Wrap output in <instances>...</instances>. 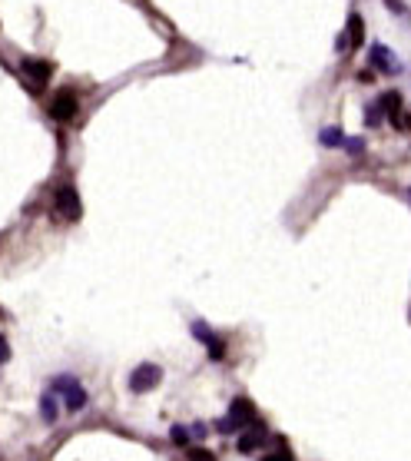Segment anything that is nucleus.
I'll return each mask as SVG.
<instances>
[{"mask_svg":"<svg viewBox=\"0 0 411 461\" xmlns=\"http://www.w3.org/2000/svg\"><path fill=\"white\" fill-rule=\"evenodd\" d=\"M388 7H392L395 14H405V3L401 0H388Z\"/></svg>","mask_w":411,"mask_h":461,"instance_id":"obj_19","label":"nucleus"},{"mask_svg":"<svg viewBox=\"0 0 411 461\" xmlns=\"http://www.w3.org/2000/svg\"><path fill=\"white\" fill-rule=\"evenodd\" d=\"M54 206L60 216H67V219H80V212H83V206H80V196H76L74 186H60L54 196Z\"/></svg>","mask_w":411,"mask_h":461,"instance_id":"obj_3","label":"nucleus"},{"mask_svg":"<svg viewBox=\"0 0 411 461\" xmlns=\"http://www.w3.org/2000/svg\"><path fill=\"white\" fill-rule=\"evenodd\" d=\"M368 57H372L375 70H381L385 77H395V74L401 70V60L395 57V54L388 50V47H381V43H375V47H372V54H368Z\"/></svg>","mask_w":411,"mask_h":461,"instance_id":"obj_4","label":"nucleus"},{"mask_svg":"<svg viewBox=\"0 0 411 461\" xmlns=\"http://www.w3.org/2000/svg\"><path fill=\"white\" fill-rule=\"evenodd\" d=\"M362 40H365V23H362L358 14H352L348 17V47H358Z\"/></svg>","mask_w":411,"mask_h":461,"instance_id":"obj_10","label":"nucleus"},{"mask_svg":"<svg viewBox=\"0 0 411 461\" xmlns=\"http://www.w3.org/2000/svg\"><path fill=\"white\" fill-rule=\"evenodd\" d=\"M54 392H56V395H63L67 412H80V408L87 405V392H83V385L76 382V379H70V375L54 379Z\"/></svg>","mask_w":411,"mask_h":461,"instance_id":"obj_1","label":"nucleus"},{"mask_svg":"<svg viewBox=\"0 0 411 461\" xmlns=\"http://www.w3.org/2000/svg\"><path fill=\"white\" fill-rule=\"evenodd\" d=\"M189 461H219L212 451H206V448H192L189 451Z\"/></svg>","mask_w":411,"mask_h":461,"instance_id":"obj_14","label":"nucleus"},{"mask_svg":"<svg viewBox=\"0 0 411 461\" xmlns=\"http://www.w3.org/2000/svg\"><path fill=\"white\" fill-rule=\"evenodd\" d=\"M40 415H43V422H56V415H60V412H56V398H54V395H43V398H40Z\"/></svg>","mask_w":411,"mask_h":461,"instance_id":"obj_11","label":"nucleus"},{"mask_svg":"<svg viewBox=\"0 0 411 461\" xmlns=\"http://www.w3.org/2000/svg\"><path fill=\"white\" fill-rule=\"evenodd\" d=\"M318 139H322L325 146H342V143H345V139H342V133H338L335 126H329V130H322V136H318Z\"/></svg>","mask_w":411,"mask_h":461,"instance_id":"obj_12","label":"nucleus"},{"mask_svg":"<svg viewBox=\"0 0 411 461\" xmlns=\"http://www.w3.org/2000/svg\"><path fill=\"white\" fill-rule=\"evenodd\" d=\"M20 70H23V77L34 80V87H43V83L50 80V74H54V67H50L47 60H37V57H27L20 63Z\"/></svg>","mask_w":411,"mask_h":461,"instance_id":"obj_7","label":"nucleus"},{"mask_svg":"<svg viewBox=\"0 0 411 461\" xmlns=\"http://www.w3.org/2000/svg\"><path fill=\"white\" fill-rule=\"evenodd\" d=\"M265 438H269V435H265V428L256 422V428H252L249 435H243V438H239V451H245V455H249V451L262 448V445H265Z\"/></svg>","mask_w":411,"mask_h":461,"instance_id":"obj_9","label":"nucleus"},{"mask_svg":"<svg viewBox=\"0 0 411 461\" xmlns=\"http://www.w3.org/2000/svg\"><path fill=\"white\" fill-rule=\"evenodd\" d=\"M342 146H348V153H362V139H348V143H342Z\"/></svg>","mask_w":411,"mask_h":461,"instance_id":"obj_18","label":"nucleus"},{"mask_svg":"<svg viewBox=\"0 0 411 461\" xmlns=\"http://www.w3.org/2000/svg\"><path fill=\"white\" fill-rule=\"evenodd\" d=\"M365 123H368V126H378V123H381V106H378V103H372V106H368Z\"/></svg>","mask_w":411,"mask_h":461,"instance_id":"obj_15","label":"nucleus"},{"mask_svg":"<svg viewBox=\"0 0 411 461\" xmlns=\"http://www.w3.org/2000/svg\"><path fill=\"white\" fill-rule=\"evenodd\" d=\"M378 106L388 113V120H392V123L398 126V130H401V133L408 130V126H405V116H401V96H398V93H385L381 100H378Z\"/></svg>","mask_w":411,"mask_h":461,"instance_id":"obj_8","label":"nucleus"},{"mask_svg":"<svg viewBox=\"0 0 411 461\" xmlns=\"http://www.w3.org/2000/svg\"><path fill=\"white\" fill-rule=\"evenodd\" d=\"M159 382H163V368L153 366V362H143L140 368H133V375H130V392L143 395V392L156 388Z\"/></svg>","mask_w":411,"mask_h":461,"instance_id":"obj_2","label":"nucleus"},{"mask_svg":"<svg viewBox=\"0 0 411 461\" xmlns=\"http://www.w3.org/2000/svg\"><path fill=\"white\" fill-rule=\"evenodd\" d=\"M50 116H54V120H74V116H76L74 90H60V93L54 96V103H50Z\"/></svg>","mask_w":411,"mask_h":461,"instance_id":"obj_6","label":"nucleus"},{"mask_svg":"<svg viewBox=\"0 0 411 461\" xmlns=\"http://www.w3.org/2000/svg\"><path fill=\"white\" fill-rule=\"evenodd\" d=\"M10 359V346H7V339H0V366Z\"/></svg>","mask_w":411,"mask_h":461,"instance_id":"obj_17","label":"nucleus"},{"mask_svg":"<svg viewBox=\"0 0 411 461\" xmlns=\"http://www.w3.org/2000/svg\"><path fill=\"white\" fill-rule=\"evenodd\" d=\"M262 461H296V458H292V455L282 448V451H265V455H262Z\"/></svg>","mask_w":411,"mask_h":461,"instance_id":"obj_16","label":"nucleus"},{"mask_svg":"<svg viewBox=\"0 0 411 461\" xmlns=\"http://www.w3.org/2000/svg\"><path fill=\"white\" fill-rule=\"evenodd\" d=\"M225 422L232 425V428L256 425V405L249 402V398H236V402L229 405V418H225Z\"/></svg>","mask_w":411,"mask_h":461,"instance_id":"obj_5","label":"nucleus"},{"mask_svg":"<svg viewBox=\"0 0 411 461\" xmlns=\"http://www.w3.org/2000/svg\"><path fill=\"white\" fill-rule=\"evenodd\" d=\"M169 435H173V445H179V448H183V445H186L189 438H192L186 425H173V431H169Z\"/></svg>","mask_w":411,"mask_h":461,"instance_id":"obj_13","label":"nucleus"}]
</instances>
